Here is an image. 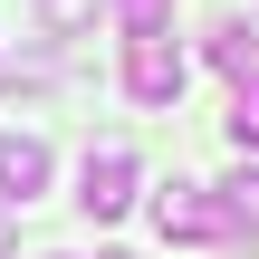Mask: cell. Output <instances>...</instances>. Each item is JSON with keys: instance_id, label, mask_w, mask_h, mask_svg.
Returning <instances> with one entry per match:
<instances>
[{"instance_id": "4", "label": "cell", "mask_w": 259, "mask_h": 259, "mask_svg": "<svg viewBox=\"0 0 259 259\" xmlns=\"http://www.w3.org/2000/svg\"><path fill=\"white\" fill-rule=\"evenodd\" d=\"M0 192H10V202L48 192V144H38V135H19V125H0Z\"/></svg>"}, {"instance_id": "9", "label": "cell", "mask_w": 259, "mask_h": 259, "mask_svg": "<svg viewBox=\"0 0 259 259\" xmlns=\"http://www.w3.org/2000/svg\"><path fill=\"white\" fill-rule=\"evenodd\" d=\"M38 19H48V29H87V19H96V0H38Z\"/></svg>"}, {"instance_id": "6", "label": "cell", "mask_w": 259, "mask_h": 259, "mask_svg": "<svg viewBox=\"0 0 259 259\" xmlns=\"http://www.w3.org/2000/svg\"><path fill=\"white\" fill-rule=\"evenodd\" d=\"M211 67H221L231 87H240V77H259V38L240 29V19H231V29H211Z\"/></svg>"}, {"instance_id": "8", "label": "cell", "mask_w": 259, "mask_h": 259, "mask_svg": "<svg viewBox=\"0 0 259 259\" xmlns=\"http://www.w3.org/2000/svg\"><path fill=\"white\" fill-rule=\"evenodd\" d=\"M125 29H173V0H115Z\"/></svg>"}, {"instance_id": "11", "label": "cell", "mask_w": 259, "mask_h": 259, "mask_svg": "<svg viewBox=\"0 0 259 259\" xmlns=\"http://www.w3.org/2000/svg\"><path fill=\"white\" fill-rule=\"evenodd\" d=\"M115 259H125V250H115Z\"/></svg>"}, {"instance_id": "3", "label": "cell", "mask_w": 259, "mask_h": 259, "mask_svg": "<svg viewBox=\"0 0 259 259\" xmlns=\"http://www.w3.org/2000/svg\"><path fill=\"white\" fill-rule=\"evenodd\" d=\"M154 231H163V240H231V231H221V202H211L202 183H163V192H154Z\"/></svg>"}, {"instance_id": "7", "label": "cell", "mask_w": 259, "mask_h": 259, "mask_svg": "<svg viewBox=\"0 0 259 259\" xmlns=\"http://www.w3.org/2000/svg\"><path fill=\"white\" fill-rule=\"evenodd\" d=\"M231 144H240V154H259V77H240V87H231Z\"/></svg>"}, {"instance_id": "5", "label": "cell", "mask_w": 259, "mask_h": 259, "mask_svg": "<svg viewBox=\"0 0 259 259\" xmlns=\"http://www.w3.org/2000/svg\"><path fill=\"white\" fill-rule=\"evenodd\" d=\"M211 202H221V231H231V240H259V163H240Z\"/></svg>"}, {"instance_id": "10", "label": "cell", "mask_w": 259, "mask_h": 259, "mask_svg": "<svg viewBox=\"0 0 259 259\" xmlns=\"http://www.w3.org/2000/svg\"><path fill=\"white\" fill-rule=\"evenodd\" d=\"M10 240H19V221H10V211H0V250H10Z\"/></svg>"}, {"instance_id": "2", "label": "cell", "mask_w": 259, "mask_h": 259, "mask_svg": "<svg viewBox=\"0 0 259 259\" xmlns=\"http://www.w3.org/2000/svg\"><path fill=\"white\" fill-rule=\"evenodd\" d=\"M77 211H87V221L135 211V154H125V144H96V154H87V173H77Z\"/></svg>"}, {"instance_id": "1", "label": "cell", "mask_w": 259, "mask_h": 259, "mask_svg": "<svg viewBox=\"0 0 259 259\" xmlns=\"http://www.w3.org/2000/svg\"><path fill=\"white\" fill-rule=\"evenodd\" d=\"M125 96H135V106H173V96H183V48H173V29H125Z\"/></svg>"}]
</instances>
